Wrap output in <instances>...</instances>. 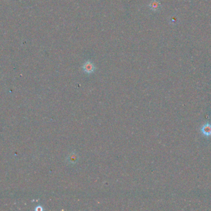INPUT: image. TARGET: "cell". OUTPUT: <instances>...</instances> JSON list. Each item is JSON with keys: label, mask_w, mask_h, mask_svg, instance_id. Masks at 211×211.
Instances as JSON below:
<instances>
[{"label": "cell", "mask_w": 211, "mask_h": 211, "mask_svg": "<svg viewBox=\"0 0 211 211\" xmlns=\"http://www.w3.org/2000/svg\"><path fill=\"white\" fill-rule=\"evenodd\" d=\"M83 69L86 73L91 74L94 71L95 67H94V65L91 62L88 61L83 65Z\"/></svg>", "instance_id": "6da1fadb"}, {"label": "cell", "mask_w": 211, "mask_h": 211, "mask_svg": "<svg viewBox=\"0 0 211 211\" xmlns=\"http://www.w3.org/2000/svg\"><path fill=\"white\" fill-rule=\"evenodd\" d=\"M78 159H79L78 155L75 152H72L67 157L66 160H67V162L69 163L70 164H74L77 162Z\"/></svg>", "instance_id": "7a4b0ae2"}, {"label": "cell", "mask_w": 211, "mask_h": 211, "mask_svg": "<svg viewBox=\"0 0 211 211\" xmlns=\"http://www.w3.org/2000/svg\"><path fill=\"white\" fill-rule=\"evenodd\" d=\"M149 8L153 11H159L161 9V5L159 2H158V1H155V0H154V1H152L150 3Z\"/></svg>", "instance_id": "3957f363"}, {"label": "cell", "mask_w": 211, "mask_h": 211, "mask_svg": "<svg viewBox=\"0 0 211 211\" xmlns=\"http://www.w3.org/2000/svg\"><path fill=\"white\" fill-rule=\"evenodd\" d=\"M201 131L204 135L206 136H209L211 135V125L209 124H206L204 125L201 128Z\"/></svg>", "instance_id": "277c9868"}]
</instances>
